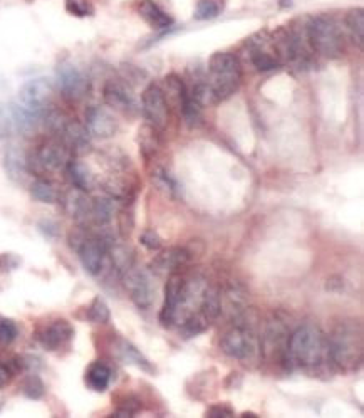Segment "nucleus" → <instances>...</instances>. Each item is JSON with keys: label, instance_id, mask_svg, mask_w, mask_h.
<instances>
[{"label": "nucleus", "instance_id": "obj_1", "mask_svg": "<svg viewBox=\"0 0 364 418\" xmlns=\"http://www.w3.org/2000/svg\"><path fill=\"white\" fill-rule=\"evenodd\" d=\"M332 366L327 336L316 324H303L289 335L286 362L287 370H304L309 373L321 371Z\"/></svg>", "mask_w": 364, "mask_h": 418}, {"label": "nucleus", "instance_id": "obj_35", "mask_svg": "<svg viewBox=\"0 0 364 418\" xmlns=\"http://www.w3.org/2000/svg\"><path fill=\"white\" fill-rule=\"evenodd\" d=\"M140 242L143 244L146 249H150V251H158V249H162L163 246L162 237H159L154 230H146V232L140 237Z\"/></svg>", "mask_w": 364, "mask_h": 418}, {"label": "nucleus", "instance_id": "obj_17", "mask_svg": "<svg viewBox=\"0 0 364 418\" xmlns=\"http://www.w3.org/2000/svg\"><path fill=\"white\" fill-rule=\"evenodd\" d=\"M190 254L188 251L183 247H171L168 249V251L162 252L157 259L152 262V268L154 270H158V273H176V270L183 268L190 262Z\"/></svg>", "mask_w": 364, "mask_h": 418}, {"label": "nucleus", "instance_id": "obj_21", "mask_svg": "<svg viewBox=\"0 0 364 418\" xmlns=\"http://www.w3.org/2000/svg\"><path fill=\"white\" fill-rule=\"evenodd\" d=\"M116 351L119 353V357H121L124 362L135 364V366L140 368V370L143 371H148V373H153V366L152 363L146 359L143 354H141V351L136 348V346H133L130 341L123 340V338H119L118 340V345H116Z\"/></svg>", "mask_w": 364, "mask_h": 418}, {"label": "nucleus", "instance_id": "obj_23", "mask_svg": "<svg viewBox=\"0 0 364 418\" xmlns=\"http://www.w3.org/2000/svg\"><path fill=\"white\" fill-rule=\"evenodd\" d=\"M114 212H116V207H114V202L111 198H96L92 200L91 207V220L97 225H108L111 220H113Z\"/></svg>", "mask_w": 364, "mask_h": 418}, {"label": "nucleus", "instance_id": "obj_32", "mask_svg": "<svg viewBox=\"0 0 364 418\" xmlns=\"http://www.w3.org/2000/svg\"><path fill=\"white\" fill-rule=\"evenodd\" d=\"M22 370V362L19 358L12 362H2L0 359V390L11 385L12 378L16 376L17 371Z\"/></svg>", "mask_w": 364, "mask_h": 418}, {"label": "nucleus", "instance_id": "obj_11", "mask_svg": "<svg viewBox=\"0 0 364 418\" xmlns=\"http://www.w3.org/2000/svg\"><path fill=\"white\" fill-rule=\"evenodd\" d=\"M78 254L84 270L91 275H99L104 268L108 246L104 240L96 237H81L78 244Z\"/></svg>", "mask_w": 364, "mask_h": 418}, {"label": "nucleus", "instance_id": "obj_22", "mask_svg": "<svg viewBox=\"0 0 364 418\" xmlns=\"http://www.w3.org/2000/svg\"><path fill=\"white\" fill-rule=\"evenodd\" d=\"M250 59H252V64H254V68L257 71H260V73H267V71L279 69L282 66L281 61L277 59V56L272 54V52L265 51V49L260 46V42L252 44Z\"/></svg>", "mask_w": 364, "mask_h": 418}, {"label": "nucleus", "instance_id": "obj_36", "mask_svg": "<svg viewBox=\"0 0 364 418\" xmlns=\"http://www.w3.org/2000/svg\"><path fill=\"white\" fill-rule=\"evenodd\" d=\"M207 417L210 418H219V417H233V410L225 403H219L213 405L207 410Z\"/></svg>", "mask_w": 364, "mask_h": 418}, {"label": "nucleus", "instance_id": "obj_2", "mask_svg": "<svg viewBox=\"0 0 364 418\" xmlns=\"http://www.w3.org/2000/svg\"><path fill=\"white\" fill-rule=\"evenodd\" d=\"M332 366L341 371H356L363 363V336L361 329L354 324H341L327 336Z\"/></svg>", "mask_w": 364, "mask_h": 418}, {"label": "nucleus", "instance_id": "obj_8", "mask_svg": "<svg viewBox=\"0 0 364 418\" xmlns=\"http://www.w3.org/2000/svg\"><path fill=\"white\" fill-rule=\"evenodd\" d=\"M141 104H143V113L150 121V126H153L154 130H165L170 109H168L166 95L158 84L152 83L146 88L141 96Z\"/></svg>", "mask_w": 364, "mask_h": 418}, {"label": "nucleus", "instance_id": "obj_3", "mask_svg": "<svg viewBox=\"0 0 364 418\" xmlns=\"http://www.w3.org/2000/svg\"><path fill=\"white\" fill-rule=\"evenodd\" d=\"M210 84L217 103L229 100L241 88L242 69L235 54L230 52H215L208 61Z\"/></svg>", "mask_w": 364, "mask_h": 418}, {"label": "nucleus", "instance_id": "obj_9", "mask_svg": "<svg viewBox=\"0 0 364 418\" xmlns=\"http://www.w3.org/2000/svg\"><path fill=\"white\" fill-rule=\"evenodd\" d=\"M124 286L130 292L131 301L135 302L136 308L148 309L152 308L154 301V287L150 275L141 269H130L124 273Z\"/></svg>", "mask_w": 364, "mask_h": 418}, {"label": "nucleus", "instance_id": "obj_37", "mask_svg": "<svg viewBox=\"0 0 364 418\" xmlns=\"http://www.w3.org/2000/svg\"><path fill=\"white\" fill-rule=\"evenodd\" d=\"M242 417H252V418H255V417H259V415H255V413H242Z\"/></svg>", "mask_w": 364, "mask_h": 418}, {"label": "nucleus", "instance_id": "obj_30", "mask_svg": "<svg viewBox=\"0 0 364 418\" xmlns=\"http://www.w3.org/2000/svg\"><path fill=\"white\" fill-rule=\"evenodd\" d=\"M19 328L12 319L0 318V348H7L17 340Z\"/></svg>", "mask_w": 364, "mask_h": 418}, {"label": "nucleus", "instance_id": "obj_4", "mask_svg": "<svg viewBox=\"0 0 364 418\" xmlns=\"http://www.w3.org/2000/svg\"><path fill=\"white\" fill-rule=\"evenodd\" d=\"M308 42L314 52L327 59H336L344 51L343 34L336 22L327 16H317L309 20Z\"/></svg>", "mask_w": 364, "mask_h": 418}, {"label": "nucleus", "instance_id": "obj_13", "mask_svg": "<svg viewBox=\"0 0 364 418\" xmlns=\"http://www.w3.org/2000/svg\"><path fill=\"white\" fill-rule=\"evenodd\" d=\"M86 128L95 138L106 140L116 135L118 121L108 109L101 106H92L86 113Z\"/></svg>", "mask_w": 364, "mask_h": 418}, {"label": "nucleus", "instance_id": "obj_24", "mask_svg": "<svg viewBox=\"0 0 364 418\" xmlns=\"http://www.w3.org/2000/svg\"><path fill=\"white\" fill-rule=\"evenodd\" d=\"M6 168L12 179L19 180L28 170V158H24V155L17 148H11L6 153Z\"/></svg>", "mask_w": 364, "mask_h": 418}, {"label": "nucleus", "instance_id": "obj_14", "mask_svg": "<svg viewBox=\"0 0 364 418\" xmlns=\"http://www.w3.org/2000/svg\"><path fill=\"white\" fill-rule=\"evenodd\" d=\"M103 95H104L106 104H108L109 108L121 111L124 114L136 113L135 97H133L130 90H128L123 83L108 81L104 84Z\"/></svg>", "mask_w": 364, "mask_h": 418}, {"label": "nucleus", "instance_id": "obj_12", "mask_svg": "<svg viewBox=\"0 0 364 418\" xmlns=\"http://www.w3.org/2000/svg\"><path fill=\"white\" fill-rule=\"evenodd\" d=\"M74 338L73 324L66 319H56V321L46 324L37 331L35 340L47 351H57L68 346Z\"/></svg>", "mask_w": 364, "mask_h": 418}, {"label": "nucleus", "instance_id": "obj_19", "mask_svg": "<svg viewBox=\"0 0 364 418\" xmlns=\"http://www.w3.org/2000/svg\"><path fill=\"white\" fill-rule=\"evenodd\" d=\"M66 173H68V179L76 190L90 192L95 186V175H92L91 168L86 163L78 162V160H69L68 165H66Z\"/></svg>", "mask_w": 364, "mask_h": 418}, {"label": "nucleus", "instance_id": "obj_33", "mask_svg": "<svg viewBox=\"0 0 364 418\" xmlns=\"http://www.w3.org/2000/svg\"><path fill=\"white\" fill-rule=\"evenodd\" d=\"M66 11L74 17H87L95 14V7L90 0H66Z\"/></svg>", "mask_w": 364, "mask_h": 418}, {"label": "nucleus", "instance_id": "obj_15", "mask_svg": "<svg viewBox=\"0 0 364 418\" xmlns=\"http://www.w3.org/2000/svg\"><path fill=\"white\" fill-rule=\"evenodd\" d=\"M183 286H185L183 275L178 273H171L165 287V304H163L162 313H159V323H162L165 328L173 326V311H175V306L178 304L181 292H183Z\"/></svg>", "mask_w": 364, "mask_h": 418}, {"label": "nucleus", "instance_id": "obj_26", "mask_svg": "<svg viewBox=\"0 0 364 418\" xmlns=\"http://www.w3.org/2000/svg\"><path fill=\"white\" fill-rule=\"evenodd\" d=\"M346 24L353 34V37L356 39L359 46H363L364 41V11L363 8H353L346 17Z\"/></svg>", "mask_w": 364, "mask_h": 418}, {"label": "nucleus", "instance_id": "obj_25", "mask_svg": "<svg viewBox=\"0 0 364 418\" xmlns=\"http://www.w3.org/2000/svg\"><path fill=\"white\" fill-rule=\"evenodd\" d=\"M30 193L37 202L42 203H56L59 200V193H57L56 186L47 180H35L32 186H30Z\"/></svg>", "mask_w": 364, "mask_h": 418}, {"label": "nucleus", "instance_id": "obj_31", "mask_svg": "<svg viewBox=\"0 0 364 418\" xmlns=\"http://www.w3.org/2000/svg\"><path fill=\"white\" fill-rule=\"evenodd\" d=\"M220 4L215 0H198L197 8H195V19L197 20H210L219 17Z\"/></svg>", "mask_w": 364, "mask_h": 418}, {"label": "nucleus", "instance_id": "obj_34", "mask_svg": "<svg viewBox=\"0 0 364 418\" xmlns=\"http://www.w3.org/2000/svg\"><path fill=\"white\" fill-rule=\"evenodd\" d=\"M141 408H143V405H141L140 400H138L136 397H128V398H124V402L121 405H119L118 410L114 412V415L116 417H133V415H136Z\"/></svg>", "mask_w": 364, "mask_h": 418}, {"label": "nucleus", "instance_id": "obj_29", "mask_svg": "<svg viewBox=\"0 0 364 418\" xmlns=\"http://www.w3.org/2000/svg\"><path fill=\"white\" fill-rule=\"evenodd\" d=\"M22 393L30 400H39L46 393V385H44V381L37 375H30L22 383Z\"/></svg>", "mask_w": 364, "mask_h": 418}, {"label": "nucleus", "instance_id": "obj_20", "mask_svg": "<svg viewBox=\"0 0 364 418\" xmlns=\"http://www.w3.org/2000/svg\"><path fill=\"white\" fill-rule=\"evenodd\" d=\"M111 378H113V371H111L108 364L103 362H95L90 364L86 371V385L92 391H104L111 383Z\"/></svg>", "mask_w": 364, "mask_h": 418}, {"label": "nucleus", "instance_id": "obj_18", "mask_svg": "<svg viewBox=\"0 0 364 418\" xmlns=\"http://www.w3.org/2000/svg\"><path fill=\"white\" fill-rule=\"evenodd\" d=\"M138 14L153 29H168L173 24L171 17L153 0H141L138 4Z\"/></svg>", "mask_w": 364, "mask_h": 418}, {"label": "nucleus", "instance_id": "obj_27", "mask_svg": "<svg viewBox=\"0 0 364 418\" xmlns=\"http://www.w3.org/2000/svg\"><path fill=\"white\" fill-rule=\"evenodd\" d=\"M111 313L108 304L101 299V297H96L95 301L91 302L90 309H87V319L95 324H106L109 321Z\"/></svg>", "mask_w": 364, "mask_h": 418}, {"label": "nucleus", "instance_id": "obj_16", "mask_svg": "<svg viewBox=\"0 0 364 418\" xmlns=\"http://www.w3.org/2000/svg\"><path fill=\"white\" fill-rule=\"evenodd\" d=\"M247 291L241 284H232L220 292V314L225 313L229 318L238 319L247 311Z\"/></svg>", "mask_w": 364, "mask_h": 418}, {"label": "nucleus", "instance_id": "obj_7", "mask_svg": "<svg viewBox=\"0 0 364 418\" xmlns=\"http://www.w3.org/2000/svg\"><path fill=\"white\" fill-rule=\"evenodd\" d=\"M52 91H54V88H52V83L49 79H32L20 88L19 104L35 117L44 119L49 101L52 97Z\"/></svg>", "mask_w": 364, "mask_h": 418}, {"label": "nucleus", "instance_id": "obj_28", "mask_svg": "<svg viewBox=\"0 0 364 418\" xmlns=\"http://www.w3.org/2000/svg\"><path fill=\"white\" fill-rule=\"evenodd\" d=\"M108 251L111 252V259H113L114 265H116L118 270L126 273V270H130L133 268V256L126 247L113 246L111 249H108Z\"/></svg>", "mask_w": 364, "mask_h": 418}, {"label": "nucleus", "instance_id": "obj_6", "mask_svg": "<svg viewBox=\"0 0 364 418\" xmlns=\"http://www.w3.org/2000/svg\"><path fill=\"white\" fill-rule=\"evenodd\" d=\"M71 151L61 140H51L39 146L32 157L28 158V168L35 172H56L66 168Z\"/></svg>", "mask_w": 364, "mask_h": 418}, {"label": "nucleus", "instance_id": "obj_5", "mask_svg": "<svg viewBox=\"0 0 364 418\" xmlns=\"http://www.w3.org/2000/svg\"><path fill=\"white\" fill-rule=\"evenodd\" d=\"M220 351L242 363L257 362L262 357L260 338L245 326H235L220 340Z\"/></svg>", "mask_w": 364, "mask_h": 418}, {"label": "nucleus", "instance_id": "obj_10", "mask_svg": "<svg viewBox=\"0 0 364 418\" xmlns=\"http://www.w3.org/2000/svg\"><path fill=\"white\" fill-rule=\"evenodd\" d=\"M57 86H59L62 96L73 101L83 100L90 91V81L86 79V76L76 66L68 64V62L57 68Z\"/></svg>", "mask_w": 364, "mask_h": 418}]
</instances>
